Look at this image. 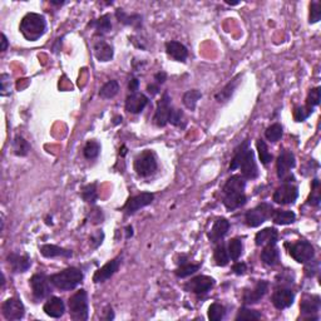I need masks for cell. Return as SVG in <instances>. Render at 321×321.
Listing matches in <instances>:
<instances>
[{
    "label": "cell",
    "instance_id": "44dd1931",
    "mask_svg": "<svg viewBox=\"0 0 321 321\" xmlns=\"http://www.w3.org/2000/svg\"><path fill=\"white\" fill-rule=\"evenodd\" d=\"M230 230V222L226 218H217L213 223L211 231L208 232V239L212 242H218Z\"/></svg>",
    "mask_w": 321,
    "mask_h": 321
},
{
    "label": "cell",
    "instance_id": "277c9868",
    "mask_svg": "<svg viewBox=\"0 0 321 321\" xmlns=\"http://www.w3.org/2000/svg\"><path fill=\"white\" fill-rule=\"evenodd\" d=\"M70 318L74 321H85L88 319V295L87 291L83 289L78 290L74 295L69 297L68 301Z\"/></svg>",
    "mask_w": 321,
    "mask_h": 321
},
{
    "label": "cell",
    "instance_id": "f546056e",
    "mask_svg": "<svg viewBox=\"0 0 321 321\" xmlns=\"http://www.w3.org/2000/svg\"><path fill=\"white\" fill-rule=\"evenodd\" d=\"M240 79H241V75H237V77L234 78V79L228 83V84L226 85L222 90H220V92H218V93L215 96L216 101L220 102V103H225V102H227L228 99L231 98L232 94H234V92H235V89H236L237 85H239Z\"/></svg>",
    "mask_w": 321,
    "mask_h": 321
},
{
    "label": "cell",
    "instance_id": "94428289",
    "mask_svg": "<svg viewBox=\"0 0 321 321\" xmlns=\"http://www.w3.org/2000/svg\"><path fill=\"white\" fill-rule=\"evenodd\" d=\"M132 235H133L132 227H127V239H129V237L132 236Z\"/></svg>",
    "mask_w": 321,
    "mask_h": 321
},
{
    "label": "cell",
    "instance_id": "d6a6232c",
    "mask_svg": "<svg viewBox=\"0 0 321 321\" xmlns=\"http://www.w3.org/2000/svg\"><path fill=\"white\" fill-rule=\"evenodd\" d=\"M90 27H94L97 30V34H106L109 33L112 29V23H111V16L108 14H104L103 16H101L97 20L90 23Z\"/></svg>",
    "mask_w": 321,
    "mask_h": 321
},
{
    "label": "cell",
    "instance_id": "91938a15",
    "mask_svg": "<svg viewBox=\"0 0 321 321\" xmlns=\"http://www.w3.org/2000/svg\"><path fill=\"white\" fill-rule=\"evenodd\" d=\"M106 313H107V315L104 316V319H106V320H112V319L114 318L113 310H112V308H108V310H107Z\"/></svg>",
    "mask_w": 321,
    "mask_h": 321
},
{
    "label": "cell",
    "instance_id": "603a6c76",
    "mask_svg": "<svg viewBox=\"0 0 321 321\" xmlns=\"http://www.w3.org/2000/svg\"><path fill=\"white\" fill-rule=\"evenodd\" d=\"M320 297L318 295H308L303 299L300 304V310L304 315L311 316L314 314H318L320 310Z\"/></svg>",
    "mask_w": 321,
    "mask_h": 321
},
{
    "label": "cell",
    "instance_id": "7402d4cb",
    "mask_svg": "<svg viewBox=\"0 0 321 321\" xmlns=\"http://www.w3.org/2000/svg\"><path fill=\"white\" fill-rule=\"evenodd\" d=\"M8 262L14 272H25L32 265L29 256L18 255V254H10L8 256Z\"/></svg>",
    "mask_w": 321,
    "mask_h": 321
},
{
    "label": "cell",
    "instance_id": "f6af8a7d",
    "mask_svg": "<svg viewBox=\"0 0 321 321\" xmlns=\"http://www.w3.org/2000/svg\"><path fill=\"white\" fill-rule=\"evenodd\" d=\"M257 151H258V156H260V161L262 165H267L268 162H271L272 154L268 152L267 144H266L265 141H262V139H258L257 141Z\"/></svg>",
    "mask_w": 321,
    "mask_h": 321
},
{
    "label": "cell",
    "instance_id": "816d5d0a",
    "mask_svg": "<svg viewBox=\"0 0 321 321\" xmlns=\"http://www.w3.org/2000/svg\"><path fill=\"white\" fill-rule=\"evenodd\" d=\"M10 78H9L8 74L3 73L1 77H0V94L3 97L9 96L10 94Z\"/></svg>",
    "mask_w": 321,
    "mask_h": 321
},
{
    "label": "cell",
    "instance_id": "d6986e66",
    "mask_svg": "<svg viewBox=\"0 0 321 321\" xmlns=\"http://www.w3.org/2000/svg\"><path fill=\"white\" fill-rule=\"evenodd\" d=\"M43 310L48 316L54 319H59L64 315V311H65V305H64L63 300L61 297L53 296L51 297L47 303L43 306Z\"/></svg>",
    "mask_w": 321,
    "mask_h": 321
},
{
    "label": "cell",
    "instance_id": "b9f144b4",
    "mask_svg": "<svg viewBox=\"0 0 321 321\" xmlns=\"http://www.w3.org/2000/svg\"><path fill=\"white\" fill-rule=\"evenodd\" d=\"M99 152H101V144L97 141H88L87 144L83 149V154L87 159H93L98 157Z\"/></svg>",
    "mask_w": 321,
    "mask_h": 321
},
{
    "label": "cell",
    "instance_id": "2e32d148",
    "mask_svg": "<svg viewBox=\"0 0 321 321\" xmlns=\"http://www.w3.org/2000/svg\"><path fill=\"white\" fill-rule=\"evenodd\" d=\"M121 265V257L114 258V260L109 261L106 265L102 266L101 268L96 271V273L93 275V281L96 284H101V282H106L107 280L111 279L114 273L117 272L118 268H120Z\"/></svg>",
    "mask_w": 321,
    "mask_h": 321
},
{
    "label": "cell",
    "instance_id": "9f6ffc18",
    "mask_svg": "<svg viewBox=\"0 0 321 321\" xmlns=\"http://www.w3.org/2000/svg\"><path fill=\"white\" fill-rule=\"evenodd\" d=\"M154 79H156L157 84H163L166 82V79H167V74L165 72H159L154 75Z\"/></svg>",
    "mask_w": 321,
    "mask_h": 321
},
{
    "label": "cell",
    "instance_id": "d590c367",
    "mask_svg": "<svg viewBox=\"0 0 321 321\" xmlns=\"http://www.w3.org/2000/svg\"><path fill=\"white\" fill-rule=\"evenodd\" d=\"M199 268H201V265H199V263H197V265H194V263H182L180 267L176 268L175 273L177 277L183 279V277H189L191 276V275H193V273L197 272Z\"/></svg>",
    "mask_w": 321,
    "mask_h": 321
},
{
    "label": "cell",
    "instance_id": "ab89813d",
    "mask_svg": "<svg viewBox=\"0 0 321 321\" xmlns=\"http://www.w3.org/2000/svg\"><path fill=\"white\" fill-rule=\"evenodd\" d=\"M82 198L88 203H94L98 198V193H97V183H90L87 186L83 187L82 190Z\"/></svg>",
    "mask_w": 321,
    "mask_h": 321
},
{
    "label": "cell",
    "instance_id": "1f68e13d",
    "mask_svg": "<svg viewBox=\"0 0 321 321\" xmlns=\"http://www.w3.org/2000/svg\"><path fill=\"white\" fill-rule=\"evenodd\" d=\"M272 220L276 225H290L295 221L296 215L292 211H285V210H273L272 212Z\"/></svg>",
    "mask_w": 321,
    "mask_h": 321
},
{
    "label": "cell",
    "instance_id": "9a60e30c",
    "mask_svg": "<svg viewBox=\"0 0 321 321\" xmlns=\"http://www.w3.org/2000/svg\"><path fill=\"white\" fill-rule=\"evenodd\" d=\"M271 300H272L275 308L279 309V310H284L294 304L295 294L290 289H277L273 291Z\"/></svg>",
    "mask_w": 321,
    "mask_h": 321
},
{
    "label": "cell",
    "instance_id": "e0dca14e",
    "mask_svg": "<svg viewBox=\"0 0 321 321\" xmlns=\"http://www.w3.org/2000/svg\"><path fill=\"white\" fill-rule=\"evenodd\" d=\"M268 290V282L267 281H258L255 285V287L252 290H247L244 295V303L245 305H254L257 304L258 301L262 299L266 295Z\"/></svg>",
    "mask_w": 321,
    "mask_h": 321
},
{
    "label": "cell",
    "instance_id": "52a82bcc",
    "mask_svg": "<svg viewBox=\"0 0 321 321\" xmlns=\"http://www.w3.org/2000/svg\"><path fill=\"white\" fill-rule=\"evenodd\" d=\"M289 254L296 262L299 263H308L315 256V251H314V246L310 242L301 240L295 244H292L289 249Z\"/></svg>",
    "mask_w": 321,
    "mask_h": 321
},
{
    "label": "cell",
    "instance_id": "681fc988",
    "mask_svg": "<svg viewBox=\"0 0 321 321\" xmlns=\"http://www.w3.org/2000/svg\"><path fill=\"white\" fill-rule=\"evenodd\" d=\"M320 99H321L320 87L313 88V89L309 92V96L308 98H306V106L314 108V107H316L319 103H320Z\"/></svg>",
    "mask_w": 321,
    "mask_h": 321
},
{
    "label": "cell",
    "instance_id": "f907efd6",
    "mask_svg": "<svg viewBox=\"0 0 321 321\" xmlns=\"http://www.w3.org/2000/svg\"><path fill=\"white\" fill-rule=\"evenodd\" d=\"M182 122H183V112L181 111V109L172 108L168 123H171L172 126H176V127H181V126H182Z\"/></svg>",
    "mask_w": 321,
    "mask_h": 321
},
{
    "label": "cell",
    "instance_id": "7c38bea8",
    "mask_svg": "<svg viewBox=\"0 0 321 321\" xmlns=\"http://www.w3.org/2000/svg\"><path fill=\"white\" fill-rule=\"evenodd\" d=\"M49 277L44 273H35L30 279V286H32L33 295L37 300H43L51 294V286H49Z\"/></svg>",
    "mask_w": 321,
    "mask_h": 321
},
{
    "label": "cell",
    "instance_id": "4316f807",
    "mask_svg": "<svg viewBox=\"0 0 321 321\" xmlns=\"http://www.w3.org/2000/svg\"><path fill=\"white\" fill-rule=\"evenodd\" d=\"M246 187V181L242 176L235 175L226 181L223 186V194L226 193H236V192H244Z\"/></svg>",
    "mask_w": 321,
    "mask_h": 321
},
{
    "label": "cell",
    "instance_id": "60d3db41",
    "mask_svg": "<svg viewBox=\"0 0 321 321\" xmlns=\"http://www.w3.org/2000/svg\"><path fill=\"white\" fill-rule=\"evenodd\" d=\"M213 258L216 261V265L217 266H226L228 263V252L226 250L225 245L221 244L218 245L215 249V254H213Z\"/></svg>",
    "mask_w": 321,
    "mask_h": 321
},
{
    "label": "cell",
    "instance_id": "83f0119b",
    "mask_svg": "<svg viewBox=\"0 0 321 321\" xmlns=\"http://www.w3.org/2000/svg\"><path fill=\"white\" fill-rule=\"evenodd\" d=\"M40 254L44 257H57V256H62V257H72L73 252L70 250L62 249V247L56 246V245H43L40 247Z\"/></svg>",
    "mask_w": 321,
    "mask_h": 321
},
{
    "label": "cell",
    "instance_id": "bcb514c9",
    "mask_svg": "<svg viewBox=\"0 0 321 321\" xmlns=\"http://www.w3.org/2000/svg\"><path fill=\"white\" fill-rule=\"evenodd\" d=\"M314 108L308 106H303V107H296L294 109V118L296 122H304L305 120H308L310 117L311 114H313Z\"/></svg>",
    "mask_w": 321,
    "mask_h": 321
},
{
    "label": "cell",
    "instance_id": "db71d44e",
    "mask_svg": "<svg viewBox=\"0 0 321 321\" xmlns=\"http://www.w3.org/2000/svg\"><path fill=\"white\" fill-rule=\"evenodd\" d=\"M232 271H234L236 275H244L247 271L246 263L244 262H236L234 266H232Z\"/></svg>",
    "mask_w": 321,
    "mask_h": 321
},
{
    "label": "cell",
    "instance_id": "f5cc1de1",
    "mask_svg": "<svg viewBox=\"0 0 321 321\" xmlns=\"http://www.w3.org/2000/svg\"><path fill=\"white\" fill-rule=\"evenodd\" d=\"M103 239H104V234L102 231H97L96 234L93 235V236L90 237V242L93 244V247H98L99 245L103 242Z\"/></svg>",
    "mask_w": 321,
    "mask_h": 321
},
{
    "label": "cell",
    "instance_id": "ba28073f",
    "mask_svg": "<svg viewBox=\"0 0 321 321\" xmlns=\"http://www.w3.org/2000/svg\"><path fill=\"white\" fill-rule=\"evenodd\" d=\"M296 166L295 162V156L290 151H282L281 154L277 158V176L284 182L290 183L295 180L294 176L290 173V171Z\"/></svg>",
    "mask_w": 321,
    "mask_h": 321
},
{
    "label": "cell",
    "instance_id": "e575fe53",
    "mask_svg": "<svg viewBox=\"0 0 321 321\" xmlns=\"http://www.w3.org/2000/svg\"><path fill=\"white\" fill-rule=\"evenodd\" d=\"M202 93L197 89H192L186 92L183 94V104L186 106V108H189L190 111H194L197 106V102L201 99Z\"/></svg>",
    "mask_w": 321,
    "mask_h": 321
},
{
    "label": "cell",
    "instance_id": "ee69618b",
    "mask_svg": "<svg viewBox=\"0 0 321 321\" xmlns=\"http://www.w3.org/2000/svg\"><path fill=\"white\" fill-rule=\"evenodd\" d=\"M311 194L309 197L308 203L311 204V206H319L321 201V196H320V181L316 178V180L313 181V185H311Z\"/></svg>",
    "mask_w": 321,
    "mask_h": 321
},
{
    "label": "cell",
    "instance_id": "f35d334b",
    "mask_svg": "<svg viewBox=\"0 0 321 321\" xmlns=\"http://www.w3.org/2000/svg\"><path fill=\"white\" fill-rule=\"evenodd\" d=\"M226 315V308L218 303H213L212 305L208 308V319L211 321H220L225 318Z\"/></svg>",
    "mask_w": 321,
    "mask_h": 321
},
{
    "label": "cell",
    "instance_id": "680465c9",
    "mask_svg": "<svg viewBox=\"0 0 321 321\" xmlns=\"http://www.w3.org/2000/svg\"><path fill=\"white\" fill-rule=\"evenodd\" d=\"M8 49V39L5 34H1V52H5Z\"/></svg>",
    "mask_w": 321,
    "mask_h": 321
},
{
    "label": "cell",
    "instance_id": "3957f363",
    "mask_svg": "<svg viewBox=\"0 0 321 321\" xmlns=\"http://www.w3.org/2000/svg\"><path fill=\"white\" fill-rule=\"evenodd\" d=\"M49 281L57 289L68 291L75 289L83 281V272L77 267H68L49 276Z\"/></svg>",
    "mask_w": 321,
    "mask_h": 321
},
{
    "label": "cell",
    "instance_id": "c3c4849f",
    "mask_svg": "<svg viewBox=\"0 0 321 321\" xmlns=\"http://www.w3.org/2000/svg\"><path fill=\"white\" fill-rule=\"evenodd\" d=\"M321 19V3L320 1H313L310 4V16H309V21L311 24L318 23Z\"/></svg>",
    "mask_w": 321,
    "mask_h": 321
},
{
    "label": "cell",
    "instance_id": "7bdbcfd3",
    "mask_svg": "<svg viewBox=\"0 0 321 321\" xmlns=\"http://www.w3.org/2000/svg\"><path fill=\"white\" fill-rule=\"evenodd\" d=\"M265 137L271 142H277L282 137V127L279 123L270 126L267 129L265 130Z\"/></svg>",
    "mask_w": 321,
    "mask_h": 321
},
{
    "label": "cell",
    "instance_id": "ffe728a7",
    "mask_svg": "<svg viewBox=\"0 0 321 321\" xmlns=\"http://www.w3.org/2000/svg\"><path fill=\"white\" fill-rule=\"evenodd\" d=\"M166 52L171 58L177 62H185L189 57V51H187L186 47L182 43L175 42V40L166 43Z\"/></svg>",
    "mask_w": 321,
    "mask_h": 321
},
{
    "label": "cell",
    "instance_id": "d4e9b609",
    "mask_svg": "<svg viewBox=\"0 0 321 321\" xmlns=\"http://www.w3.org/2000/svg\"><path fill=\"white\" fill-rule=\"evenodd\" d=\"M247 201L245 192H236V193H226L223 196V204L227 210H236L242 207Z\"/></svg>",
    "mask_w": 321,
    "mask_h": 321
},
{
    "label": "cell",
    "instance_id": "cb8c5ba5",
    "mask_svg": "<svg viewBox=\"0 0 321 321\" xmlns=\"http://www.w3.org/2000/svg\"><path fill=\"white\" fill-rule=\"evenodd\" d=\"M277 234L276 228H263L260 232L256 234L255 242L257 246H266V245H276L277 242Z\"/></svg>",
    "mask_w": 321,
    "mask_h": 321
},
{
    "label": "cell",
    "instance_id": "836d02e7",
    "mask_svg": "<svg viewBox=\"0 0 321 321\" xmlns=\"http://www.w3.org/2000/svg\"><path fill=\"white\" fill-rule=\"evenodd\" d=\"M120 92V84L117 80H109L99 90V97L106 99H111L116 97Z\"/></svg>",
    "mask_w": 321,
    "mask_h": 321
},
{
    "label": "cell",
    "instance_id": "9c48e42d",
    "mask_svg": "<svg viewBox=\"0 0 321 321\" xmlns=\"http://www.w3.org/2000/svg\"><path fill=\"white\" fill-rule=\"evenodd\" d=\"M1 313H3L4 318L9 321L20 320L24 316L25 308L19 299L10 297V299L4 301L3 305H1Z\"/></svg>",
    "mask_w": 321,
    "mask_h": 321
},
{
    "label": "cell",
    "instance_id": "7a4b0ae2",
    "mask_svg": "<svg viewBox=\"0 0 321 321\" xmlns=\"http://www.w3.org/2000/svg\"><path fill=\"white\" fill-rule=\"evenodd\" d=\"M19 30L27 40L37 42L47 32V20L40 14L28 13L24 18L21 19Z\"/></svg>",
    "mask_w": 321,
    "mask_h": 321
},
{
    "label": "cell",
    "instance_id": "6da1fadb",
    "mask_svg": "<svg viewBox=\"0 0 321 321\" xmlns=\"http://www.w3.org/2000/svg\"><path fill=\"white\" fill-rule=\"evenodd\" d=\"M240 168L242 177L247 180H255L258 177V168L255 159V153L249 147V141H245L239 148L236 149L234 159L230 165V171Z\"/></svg>",
    "mask_w": 321,
    "mask_h": 321
},
{
    "label": "cell",
    "instance_id": "be15d7a7",
    "mask_svg": "<svg viewBox=\"0 0 321 321\" xmlns=\"http://www.w3.org/2000/svg\"><path fill=\"white\" fill-rule=\"evenodd\" d=\"M226 4H228V5H237V4H240L239 1H235V3H230V1H226Z\"/></svg>",
    "mask_w": 321,
    "mask_h": 321
},
{
    "label": "cell",
    "instance_id": "8fae6325",
    "mask_svg": "<svg viewBox=\"0 0 321 321\" xmlns=\"http://www.w3.org/2000/svg\"><path fill=\"white\" fill-rule=\"evenodd\" d=\"M154 199V194L151 192H143L139 193L137 196L132 197L127 201V203L123 206V211L126 212V215H133L141 208L146 207L148 204H151Z\"/></svg>",
    "mask_w": 321,
    "mask_h": 321
},
{
    "label": "cell",
    "instance_id": "7dc6e473",
    "mask_svg": "<svg viewBox=\"0 0 321 321\" xmlns=\"http://www.w3.org/2000/svg\"><path fill=\"white\" fill-rule=\"evenodd\" d=\"M258 319H261V314L258 311L247 308L240 309L236 316V320H258Z\"/></svg>",
    "mask_w": 321,
    "mask_h": 321
},
{
    "label": "cell",
    "instance_id": "6f0895ef",
    "mask_svg": "<svg viewBox=\"0 0 321 321\" xmlns=\"http://www.w3.org/2000/svg\"><path fill=\"white\" fill-rule=\"evenodd\" d=\"M147 90H148V93H151V96H156L159 93V87L158 84H149L147 87Z\"/></svg>",
    "mask_w": 321,
    "mask_h": 321
},
{
    "label": "cell",
    "instance_id": "8d00e7d4",
    "mask_svg": "<svg viewBox=\"0 0 321 321\" xmlns=\"http://www.w3.org/2000/svg\"><path fill=\"white\" fill-rule=\"evenodd\" d=\"M13 149H14V153H15L16 156L24 157L29 153L30 146H29V143H28V142L23 138V137H20V135H16L15 138H14V142H13Z\"/></svg>",
    "mask_w": 321,
    "mask_h": 321
},
{
    "label": "cell",
    "instance_id": "5b68a950",
    "mask_svg": "<svg viewBox=\"0 0 321 321\" xmlns=\"http://www.w3.org/2000/svg\"><path fill=\"white\" fill-rule=\"evenodd\" d=\"M157 170V159L152 151H143L134 159V171L141 177H148Z\"/></svg>",
    "mask_w": 321,
    "mask_h": 321
},
{
    "label": "cell",
    "instance_id": "30bf717a",
    "mask_svg": "<svg viewBox=\"0 0 321 321\" xmlns=\"http://www.w3.org/2000/svg\"><path fill=\"white\" fill-rule=\"evenodd\" d=\"M171 111H172V108H171V98L167 92H165L161 101H158V104H157L156 113H154L153 117L154 125L158 126V127H165L168 123V121H170Z\"/></svg>",
    "mask_w": 321,
    "mask_h": 321
},
{
    "label": "cell",
    "instance_id": "484cf974",
    "mask_svg": "<svg viewBox=\"0 0 321 321\" xmlns=\"http://www.w3.org/2000/svg\"><path fill=\"white\" fill-rule=\"evenodd\" d=\"M261 260L267 266H276L280 262V252L276 245H266L261 252Z\"/></svg>",
    "mask_w": 321,
    "mask_h": 321
},
{
    "label": "cell",
    "instance_id": "6125c7cd",
    "mask_svg": "<svg viewBox=\"0 0 321 321\" xmlns=\"http://www.w3.org/2000/svg\"><path fill=\"white\" fill-rule=\"evenodd\" d=\"M120 122H122V117H116V118H114V125H118Z\"/></svg>",
    "mask_w": 321,
    "mask_h": 321
},
{
    "label": "cell",
    "instance_id": "11a10c76",
    "mask_svg": "<svg viewBox=\"0 0 321 321\" xmlns=\"http://www.w3.org/2000/svg\"><path fill=\"white\" fill-rule=\"evenodd\" d=\"M138 87H139V80L137 79V78H132V79L129 80V83H128V89H129L132 93H135V92L138 90Z\"/></svg>",
    "mask_w": 321,
    "mask_h": 321
},
{
    "label": "cell",
    "instance_id": "f1b7e54d",
    "mask_svg": "<svg viewBox=\"0 0 321 321\" xmlns=\"http://www.w3.org/2000/svg\"><path fill=\"white\" fill-rule=\"evenodd\" d=\"M94 56L99 62H109L113 58V48L104 40H98L94 44Z\"/></svg>",
    "mask_w": 321,
    "mask_h": 321
},
{
    "label": "cell",
    "instance_id": "8992f818",
    "mask_svg": "<svg viewBox=\"0 0 321 321\" xmlns=\"http://www.w3.org/2000/svg\"><path fill=\"white\" fill-rule=\"evenodd\" d=\"M272 206L266 203V202H262V203L257 204L255 208H252L246 213V216H245L246 225L249 227H257L261 223L265 222L266 220H268L272 216Z\"/></svg>",
    "mask_w": 321,
    "mask_h": 321
},
{
    "label": "cell",
    "instance_id": "5bb4252c",
    "mask_svg": "<svg viewBox=\"0 0 321 321\" xmlns=\"http://www.w3.org/2000/svg\"><path fill=\"white\" fill-rule=\"evenodd\" d=\"M215 285V280L210 276H204V275H201V276H197L194 279H192L191 281L187 282L185 285V289L190 292H193L196 295H203L207 294L211 289Z\"/></svg>",
    "mask_w": 321,
    "mask_h": 321
},
{
    "label": "cell",
    "instance_id": "4dcf8cb0",
    "mask_svg": "<svg viewBox=\"0 0 321 321\" xmlns=\"http://www.w3.org/2000/svg\"><path fill=\"white\" fill-rule=\"evenodd\" d=\"M116 16H117L118 21L126 25H132L134 28H139L142 25V16L138 14H133V15H128L125 13L123 9H117L116 10Z\"/></svg>",
    "mask_w": 321,
    "mask_h": 321
},
{
    "label": "cell",
    "instance_id": "74e56055",
    "mask_svg": "<svg viewBox=\"0 0 321 321\" xmlns=\"http://www.w3.org/2000/svg\"><path fill=\"white\" fill-rule=\"evenodd\" d=\"M227 252H228V257L231 260L236 261L239 260V257L242 254V242L240 239H232L231 241L228 242L227 246Z\"/></svg>",
    "mask_w": 321,
    "mask_h": 321
},
{
    "label": "cell",
    "instance_id": "ac0fdd59",
    "mask_svg": "<svg viewBox=\"0 0 321 321\" xmlns=\"http://www.w3.org/2000/svg\"><path fill=\"white\" fill-rule=\"evenodd\" d=\"M148 104V98L142 93H132L126 99V111L132 114H138L146 108Z\"/></svg>",
    "mask_w": 321,
    "mask_h": 321
},
{
    "label": "cell",
    "instance_id": "4fadbf2b",
    "mask_svg": "<svg viewBox=\"0 0 321 321\" xmlns=\"http://www.w3.org/2000/svg\"><path fill=\"white\" fill-rule=\"evenodd\" d=\"M297 197H299L297 187L291 183H285L275 191L272 199L279 204H291L296 201Z\"/></svg>",
    "mask_w": 321,
    "mask_h": 321
}]
</instances>
